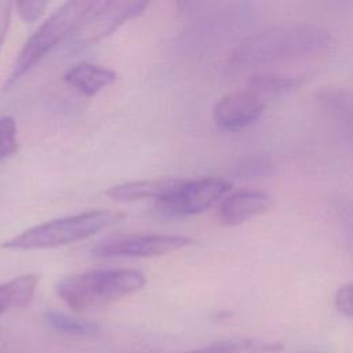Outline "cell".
Here are the masks:
<instances>
[{"label": "cell", "instance_id": "e0dca14e", "mask_svg": "<svg viewBox=\"0 0 353 353\" xmlns=\"http://www.w3.org/2000/svg\"><path fill=\"white\" fill-rule=\"evenodd\" d=\"M47 6H48V3L41 1V0H22V1L15 3L18 15L25 22L37 21L44 14Z\"/></svg>", "mask_w": 353, "mask_h": 353}, {"label": "cell", "instance_id": "7c38bea8", "mask_svg": "<svg viewBox=\"0 0 353 353\" xmlns=\"http://www.w3.org/2000/svg\"><path fill=\"white\" fill-rule=\"evenodd\" d=\"M39 285V276L34 273L21 274L10 281L0 284V314L4 312L28 305Z\"/></svg>", "mask_w": 353, "mask_h": 353}, {"label": "cell", "instance_id": "8992f818", "mask_svg": "<svg viewBox=\"0 0 353 353\" xmlns=\"http://www.w3.org/2000/svg\"><path fill=\"white\" fill-rule=\"evenodd\" d=\"M193 240L181 234H128L103 240L92 248L101 258H150L182 250Z\"/></svg>", "mask_w": 353, "mask_h": 353}, {"label": "cell", "instance_id": "5b68a950", "mask_svg": "<svg viewBox=\"0 0 353 353\" xmlns=\"http://www.w3.org/2000/svg\"><path fill=\"white\" fill-rule=\"evenodd\" d=\"M230 189L232 185L221 178L179 179L176 186L157 201V207L163 214L171 216L196 215L211 208Z\"/></svg>", "mask_w": 353, "mask_h": 353}, {"label": "cell", "instance_id": "277c9868", "mask_svg": "<svg viewBox=\"0 0 353 353\" xmlns=\"http://www.w3.org/2000/svg\"><path fill=\"white\" fill-rule=\"evenodd\" d=\"M94 1H68L54 11L26 40L6 80V87L15 85L48 52L69 34H73Z\"/></svg>", "mask_w": 353, "mask_h": 353}, {"label": "cell", "instance_id": "8fae6325", "mask_svg": "<svg viewBox=\"0 0 353 353\" xmlns=\"http://www.w3.org/2000/svg\"><path fill=\"white\" fill-rule=\"evenodd\" d=\"M178 182L179 179H175V178L125 182V183L109 188L106 190V196L120 203L139 201L143 199H152L159 201L165 194H168L176 186Z\"/></svg>", "mask_w": 353, "mask_h": 353}, {"label": "cell", "instance_id": "9a60e30c", "mask_svg": "<svg viewBox=\"0 0 353 353\" xmlns=\"http://www.w3.org/2000/svg\"><path fill=\"white\" fill-rule=\"evenodd\" d=\"M44 321L51 330L61 332V334H66V335L92 336V335H97L99 331L95 324L74 319V317L68 316L58 310L46 312Z\"/></svg>", "mask_w": 353, "mask_h": 353}, {"label": "cell", "instance_id": "7a4b0ae2", "mask_svg": "<svg viewBox=\"0 0 353 353\" xmlns=\"http://www.w3.org/2000/svg\"><path fill=\"white\" fill-rule=\"evenodd\" d=\"M145 284V274L135 269H98L63 277L55 291L72 310L80 313L135 294Z\"/></svg>", "mask_w": 353, "mask_h": 353}, {"label": "cell", "instance_id": "6da1fadb", "mask_svg": "<svg viewBox=\"0 0 353 353\" xmlns=\"http://www.w3.org/2000/svg\"><path fill=\"white\" fill-rule=\"evenodd\" d=\"M331 44V34L321 26L287 22L268 28L244 40L233 51L232 62L244 68L290 62L327 52Z\"/></svg>", "mask_w": 353, "mask_h": 353}, {"label": "cell", "instance_id": "52a82bcc", "mask_svg": "<svg viewBox=\"0 0 353 353\" xmlns=\"http://www.w3.org/2000/svg\"><path fill=\"white\" fill-rule=\"evenodd\" d=\"M148 3L143 1H94L76 32L79 44L97 43L114 32L125 21L142 14Z\"/></svg>", "mask_w": 353, "mask_h": 353}, {"label": "cell", "instance_id": "d6986e66", "mask_svg": "<svg viewBox=\"0 0 353 353\" xmlns=\"http://www.w3.org/2000/svg\"><path fill=\"white\" fill-rule=\"evenodd\" d=\"M11 10H12L11 1H4V0L0 1V50L3 47V43L7 37V32L10 28Z\"/></svg>", "mask_w": 353, "mask_h": 353}, {"label": "cell", "instance_id": "2e32d148", "mask_svg": "<svg viewBox=\"0 0 353 353\" xmlns=\"http://www.w3.org/2000/svg\"><path fill=\"white\" fill-rule=\"evenodd\" d=\"M18 150V128L10 116L0 117V163Z\"/></svg>", "mask_w": 353, "mask_h": 353}, {"label": "cell", "instance_id": "5bb4252c", "mask_svg": "<svg viewBox=\"0 0 353 353\" xmlns=\"http://www.w3.org/2000/svg\"><path fill=\"white\" fill-rule=\"evenodd\" d=\"M303 83L302 76H287L279 73H255L250 77V91L259 95H277L288 92Z\"/></svg>", "mask_w": 353, "mask_h": 353}, {"label": "cell", "instance_id": "9c48e42d", "mask_svg": "<svg viewBox=\"0 0 353 353\" xmlns=\"http://www.w3.org/2000/svg\"><path fill=\"white\" fill-rule=\"evenodd\" d=\"M270 204L272 199L263 190H237L222 200L218 210V218L223 225H240L268 211Z\"/></svg>", "mask_w": 353, "mask_h": 353}, {"label": "cell", "instance_id": "30bf717a", "mask_svg": "<svg viewBox=\"0 0 353 353\" xmlns=\"http://www.w3.org/2000/svg\"><path fill=\"white\" fill-rule=\"evenodd\" d=\"M63 80L83 95L94 97L116 80V73L97 63L80 62L65 72Z\"/></svg>", "mask_w": 353, "mask_h": 353}, {"label": "cell", "instance_id": "4fadbf2b", "mask_svg": "<svg viewBox=\"0 0 353 353\" xmlns=\"http://www.w3.org/2000/svg\"><path fill=\"white\" fill-rule=\"evenodd\" d=\"M281 343L265 342L252 338H239L215 342L208 346L185 353H273L281 350Z\"/></svg>", "mask_w": 353, "mask_h": 353}, {"label": "cell", "instance_id": "3957f363", "mask_svg": "<svg viewBox=\"0 0 353 353\" xmlns=\"http://www.w3.org/2000/svg\"><path fill=\"white\" fill-rule=\"evenodd\" d=\"M123 214L109 210H92L36 225L6 240L1 247L14 251L46 250L87 239L110 225L120 222Z\"/></svg>", "mask_w": 353, "mask_h": 353}, {"label": "cell", "instance_id": "ac0fdd59", "mask_svg": "<svg viewBox=\"0 0 353 353\" xmlns=\"http://www.w3.org/2000/svg\"><path fill=\"white\" fill-rule=\"evenodd\" d=\"M334 305L339 314H342L347 319H352L353 306H352V284L350 283L342 284L336 290L335 298H334Z\"/></svg>", "mask_w": 353, "mask_h": 353}, {"label": "cell", "instance_id": "ba28073f", "mask_svg": "<svg viewBox=\"0 0 353 353\" xmlns=\"http://www.w3.org/2000/svg\"><path fill=\"white\" fill-rule=\"evenodd\" d=\"M263 110V99L248 90L221 98L214 108L212 117L219 130L233 132L255 123Z\"/></svg>", "mask_w": 353, "mask_h": 353}]
</instances>
